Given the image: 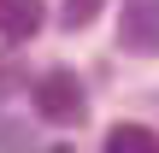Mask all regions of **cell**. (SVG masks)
<instances>
[{"instance_id":"7a4b0ae2","label":"cell","mask_w":159,"mask_h":153,"mask_svg":"<svg viewBox=\"0 0 159 153\" xmlns=\"http://www.w3.org/2000/svg\"><path fill=\"white\" fill-rule=\"evenodd\" d=\"M118 47L124 53H159V0H124Z\"/></svg>"},{"instance_id":"6da1fadb","label":"cell","mask_w":159,"mask_h":153,"mask_svg":"<svg viewBox=\"0 0 159 153\" xmlns=\"http://www.w3.org/2000/svg\"><path fill=\"white\" fill-rule=\"evenodd\" d=\"M35 112H41L47 124H83V118H89V94H83L77 71H47V77L35 83Z\"/></svg>"},{"instance_id":"277c9868","label":"cell","mask_w":159,"mask_h":153,"mask_svg":"<svg viewBox=\"0 0 159 153\" xmlns=\"http://www.w3.org/2000/svg\"><path fill=\"white\" fill-rule=\"evenodd\" d=\"M106 153H159V136L148 124H118L106 130Z\"/></svg>"},{"instance_id":"5b68a950","label":"cell","mask_w":159,"mask_h":153,"mask_svg":"<svg viewBox=\"0 0 159 153\" xmlns=\"http://www.w3.org/2000/svg\"><path fill=\"white\" fill-rule=\"evenodd\" d=\"M100 6H106V0H65V18H59V24L77 35V29H89V24L100 18Z\"/></svg>"},{"instance_id":"3957f363","label":"cell","mask_w":159,"mask_h":153,"mask_svg":"<svg viewBox=\"0 0 159 153\" xmlns=\"http://www.w3.org/2000/svg\"><path fill=\"white\" fill-rule=\"evenodd\" d=\"M41 18H47L41 0H0V35L6 41H30L41 29Z\"/></svg>"},{"instance_id":"8992f818","label":"cell","mask_w":159,"mask_h":153,"mask_svg":"<svg viewBox=\"0 0 159 153\" xmlns=\"http://www.w3.org/2000/svg\"><path fill=\"white\" fill-rule=\"evenodd\" d=\"M47 153H71V147H47Z\"/></svg>"}]
</instances>
